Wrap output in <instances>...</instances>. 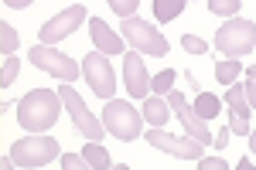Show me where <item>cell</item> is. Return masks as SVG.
I'll return each mask as SVG.
<instances>
[{"label":"cell","mask_w":256,"mask_h":170,"mask_svg":"<svg viewBox=\"0 0 256 170\" xmlns=\"http://www.w3.org/2000/svg\"><path fill=\"white\" fill-rule=\"evenodd\" d=\"M195 116L205 123V119H212V116H218V109H222V102H218V95H212V92H198V99H195Z\"/></svg>","instance_id":"16"},{"label":"cell","mask_w":256,"mask_h":170,"mask_svg":"<svg viewBox=\"0 0 256 170\" xmlns=\"http://www.w3.org/2000/svg\"><path fill=\"white\" fill-rule=\"evenodd\" d=\"M198 170H229V164L226 160H216V157H202Z\"/></svg>","instance_id":"27"},{"label":"cell","mask_w":256,"mask_h":170,"mask_svg":"<svg viewBox=\"0 0 256 170\" xmlns=\"http://www.w3.org/2000/svg\"><path fill=\"white\" fill-rule=\"evenodd\" d=\"M82 20H86V7H82V3H72V7H65L62 14H55V17L41 27L38 41L44 44V48H52V44L65 41L68 34H76V27H79Z\"/></svg>","instance_id":"9"},{"label":"cell","mask_w":256,"mask_h":170,"mask_svg":"<svg viewBox=\"0 0 256 170\" xmlns=\"http://www.w3.org/2000/svg\"><path fill=\"white\" fill-rule=\"evenodd\" d=\"M55 157H58V143L52 136H41V133L38 136H24V140H18L10 147V160L18 167H44Z\"/></svg>","instance_id":"4"},{"label":"cell","mask_w":256,"mask_h":170,"mask_svg":"<svg viewBox=\"0 0 256 170\" xmlns=\"http://www.w3.org/2000/svg\"><path fill=\"white\" fill-rule=\"evenodd\" d=\"M239 72H242V65H239L236 58H222V61H216V78L222 82V85H232L239 78Z\"/></svg>","instance_id":"18"},{"label":"cell","mask_w":256,"mask_h":170,"mask_svg":"<svg viewBox=\"0 0 256 170\" xmlns=\"http://www.w3.org/2000/svg\"><path fill=\"white\" fill-rule=\"evenodd\" d=\"M174 72H171V68H164V72H160V75H154L150 78V92L154 95H164V92H171V85H174Z\"/></svg>","instance_id":"22"},{"label":"cell","mask_w":256,"mask_h":170,"mask_svg":"<svg viewBox=\"0 0 256 170\" xmlns=\"http://www.w3.org/2000/svg\"><path fill=\"white\" fill-rule=\"evenodd\" d=\"M113 170H130V167H126V164H116V167H113Z\"/></svg>","instance_id":"35"},{"label":"cell","mask_w":256,"mask_h":170,"mask_svg":"<svg viewBox=\"0 0 256 170\" xmlns=\"http://www.w3.org/2000/svg\"><path fill=\"white\" fill-rule=\"evenodd\" d=\"M0 48H4V58H14V51H18V31L7 20L0 24Z\"/></svg>","instance_id":"20"},{"label":"cell","mask_w":256,"mask_h":170,"mask_svg":"<svg viewBox=\"0 0 256 170\" xmlns=\"http://www.w3.org/2000/svg\"><path fill=\"white\" fill-rule=\"evenodd\" d=\"M212 147H218V150H226V147H229V130H222L216 136V143H212Z\"/></svg>","instance_id":"30"},{"label":"cell","mask_w":256,"mask_h":170,"mask_svg":"<svg viewBox=\"0 0 256 170\" xmlns=\"http://www.w3.org/2000/svg\"><path fill=\"white\" fill-rule=\"evenodd\" d=\"M89 34H92V41H96V48L102 51V55H123V38H116V34L106 27V20L92 17V24H89Z\"/></svg>","instance_id":"13"},{"label":"cell","mask_w":256,"mask_h":170,"mask_svg":"<svg viewBox=\"0 0 256 170\" xmlns=\"http://www.w3.org/2000/svg\"><path fill=\"white\" fill-rule=\"evenodd\" d=\"M236 170H256V167H253V160H250V157H242V160L236 164Z\"/></svg>","instance_id":"31"},{"label":"cell","mask_w":256,"mask_h":170,"mask_svg":"<svg viewBox=\"0 0 256 170\" xmlns=\"http://www.w3.org/2000/svg\"><path fill=\"white\" fill-rule=\"evenodd\" d=\"M226 102H229V109L236 116H250V102H246V89H242V82H232L229 85V92H226Z\"/></svg>","instance_id":"17"},{"label":"cell","mask_w":256,"mask_h":170,"mask_svg":"<svg viewBox=\"0 0 256 170\" xmlns=\"http://www.w3.org/2000/svg\"><path fill=\"white\" fill-rule=\"evenodd\" d=\"M58 95H62V106L68 109V116H72V123H76V130L89 140V143H99L102 140V133H106V126L99 123L96 116L86 109V102H82V95L72 89V85H62L58 89Z\"/></svg>","instance_id":"6"},{"label":"cell","mask_w":256,"mask_h":170,"mask_svg":"<svg viewBox=\"0 0 256 170\" xmlns=\"http://www.w3.org/2000/svg\"><path fill=\"white\" fill-rule=\"evenodd\" d=\"M140 116H147V123H150L154 130H160V126L171 119V106H168L160 95H150V99L144 102V113H140Z\"/></svg>","instance_id":"14"},{"label":"cell","mask_w":256,"mask_h":170,"mask_svg":"<svg viewBox=\"0 0 256 170\" xmlns=\"http://www.w3.org/2000/svg\"><path fill=\"white\" fill-rule=\"evenodd\" d=\"M250 150L256 153V133H250Z\"/></svg>","instance_id":"33"},{"label":"cell","mask_w":256,"mask_h":170,"mask_svg":"<svg viewBox=\"0 0 256 170\" xmlns=\"http://www.w3.org/2000/svg\"><path fill=\"white\" fill-rule=\"evenodd\" d=\"M28 58H31V65H34V68H41V72H48V75L62 78L65 85H68V82H76V78L82 75V68L68 55H62V51H55V48H44V44H34Z\"/></svg>","instance_id":"8"},{"label":"cell","mask_w":256,"mask_h":170,"mask_svg":"<svg viewBox=\"0 0 256 170\" xmlns=\"http://www.w3.org/2000/svg\"><path fill=\"white\" fill-rule=\"evenodd\" d=\"M140 7V0H110V10L116 14V17H123V20H130L134 17V10Z\"/></svg>","instance_id":"23"},{"label":"cell","mask_w":256,"mask_h":170,"mask_svg":"<svg viewBox=\"0 0 256 170\" xmlns=\"http://www.w3.org/2000/svg\"><path fill=\"white\" fill-rule=\"evenodd\" d=\"M0 167H4V170H14V167H18V164H14L10 157H4V160H0Z\"/></svg>","instance_id":"32"},{"label":"cell","mask_w":256,"mask_h":170,"mask_svg":"<svg viewBox=\"0 0 256 170\" xmlns=\"http://www.w3.org/2000/svg\"><path fill=\"white\" fill-rule=\"evenodd\" d=\"M102 126L106 133H113L116 140H137L140 130H144V116L130 106V102H106L102 109Z\"/></svg>","instance_id":"3"},{"label":"cell","mask_w":256,"mask_h":170,"mask_svg":"<svg viewBox=\"0 0 256 170\" xmlns=\"http://www.w3.org/2000/svg\"><path fill=\"white\" fill-rule=\"evenodd\" d=\"M181 44H184V51H192V55H205V51H208V44L202 38H195V34H184Z\"/></svg>","instance_id":"26"},{"label":"cell","mask_w":256,"mask_h":170,"mask_svg":"<svg viewBox=\"0 0 256 170\" xmlns=\"http://www.w3.org/2000/svg\"><path fill=\"white\" fill-rule=\"evenodd\" d=\"M82 160L92 170H113L110 153H106V147H99V143H86V147H82Z\"/></svg>","instance_id":"15"},{"label":"cell","mask_w":256,"mask_h":170,"mask_svg":"<svg viewBox=\"0 0 256 170\" xmlns=\"http://www.w3.org/2000/svg\"><path fill=\"white\" fill-rule=\"evenodd\" d=\"M120 34H123V41H130L140 55H144V51L154 55V58L168 55V41H164V34H160L154 24H147V20H137V17L123 20V24H120Z\"/></svg>","instance_id":"5"},{"label":"cell","mask_w":256,"mask_h":170,"mask_svg":"<svg viewBox=\"0 0 256 170\" xmlns=\"http://www.w3.org/2000/svg\"><path fill=\"white\" fill-rule=\"evenodd\" d=\"M188 3L184 0H154V17L158 20H174Z\"/></svg>","instance_id":"19"},{"label":"cell","mask_w":256,"mask_h":170,"mask_svg":"<svg viewBox=\"0 0 256 170\" xmlns=\"http://www.w3.org/2000/svg\"><path fill=\"white\" fill-rule=\"evenodd\" d=\"M123 82H126V92L134 99H150V75H147V61L140 51H126L123 55Z\"/></svg>","instance_id":"10"},{"label":"cell","mask_w":256,"mask_h":170,"mask_svg":"<svg viewBox=\"0 0 256 170\" xmlns=\"http://www.w3.org/2000/svg\"><path fill=\"white\" fill-rule=\"evenodd\" d=\"M239 7H242V3H239V0H208V10H212V14H218V17H236V10Z\"/></svg>","instance_id":"21"},{"label":"cell","mask_w":256,"mask_h":170,"mask_svg":"<svg viewBox=\"0 0 256 170\" xmlns=\"http://www.w3.org/2000/svg\"><path fill=\"white\" fill-rule=\"evenodd\" d=\"M18 68H20V61H18V58H4V72H0V89H10V82L18 78Z\"/></svg>","instance_id":"24"},{"label":"cell","mask_w":256,"mask_h":170,"mask_svg":"<svg viewBox=\"0 0 256 170\" xmlns=\"http://www.w3.org/2000/svg\"><path fill=\"white\" fill-rule=\"evenodd\" d=\"M58 116H62V95L52 89H31L18 102V123L34 136L52 130L58 123Z\"/></svg>","instance_id":"1"},{"label":"cell","mask_w":256,"mask_h":170,"mask_svg":"<svg viewBox=\"0 0 256 170\" xmlns=\"http://www.w3.org/2000/svg\"><path fill=\"white\" fill-rule=\"evenodd\" d=\"M171 113L181 119V126L188 130L192 140H198V143H216V140H212V133H208V126L195 116V109L184 102V95H181V92H171Z\"/></svg>","instance_id":"12"},{"label":"cell","mask_w":256,"mask_h":170,"mask_svg":"<svg viewBox=\"0 0 256 170\" xmlns=\"http://www.w3.org/2000/svg\"><path fill=\"white\" fill-rule=\"evenodd\" d=\"M147 143L164 150V153H174L181 160H198L202 147H205V143H198L192 136H171V133H164V130H147Z\"/></svg>","instance_id":"11"},{"label":"cell","mask_w":256,"mask_h":170,"mask_svg":"<svg viewBox=\"0 0 256 170\" xmlns=\"http://www.w3.org/2000/svg\"><path fill=\"white\" fill-rule=\"evenodd\" d=\"M246 78H253V82H256V65H253V68H250V75H246Z\"/></svg>","instance_id":"34"},{"label":"cell","mask_w":256,"mask_h":170,"mask_svg":"<svg viewBox=\"0 0 256 170\" xmlns=\"http://www.w3.org/2000/svg\"><path fill=\"white\" fill-rule=\"evenodd\" d=\"M4 7H10V10H24V7H31V0H4Z\"/></svg>","instance_id":"29"},{"label":"cell","mask_w":256,"mask_h":170,"mask_svg":"<svg viewBox=\"0 0 256 170\" xmlns=\"http://www.w3.org/2000/svg\"><path fill=\"white\" fill-rule=\"evenodd\" d=\"M216 48L226 58L250 55L256 48V24L253 20H242V17H232L229 24H222L216 31Z\"/></svg>","instance_id":"2"},{"label":"cell","mask_w":256,"mask_h":170,"mask_svg":"<svg viewBox=\"0 0 256 170\" xmlns=\"http://www.w3.org/2000/svg\"><path fill=\"white\" fill-rule=\"evenodd\" d=\"M62 170H92V167L82 160V153H65L62 157Z\"/></svg>","instance_id":"25"},{"label":"cell","mask_w":256,"mask_h":170,"mask_svg":"<svg viewBox=\"0 0 256 170\" xmlns=\"http://www.w3.org/2000/svg\"><path fill=\"white\" fill-rule=\"evenodd\" d=\"M82 78H86V85H89L99 99H110V102H113L116 72H113V65L106 61L102 51H89V55H86V61H82Z\"/></svg>","instance_id":"7"},{"label":"cell","mask_w":256,"mask_h":170,"mask_svg":"<svg viewBox=\"0 0 256 170\" xmlns=\"http://www.w3.org/2000/svg\"><path fill=\"white\" fill-rule=\"evenodd\" d=\"M242 89H246V102H250V109H256V82H253V78H246Z\"/></svg>","instance_id":"28"}]
</instances>
